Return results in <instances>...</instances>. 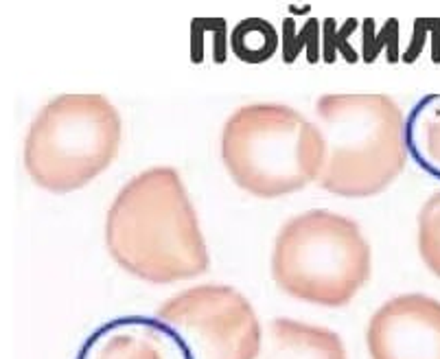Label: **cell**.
<instances>
[{
  "label": "cell",
  "instance_id": "cell-9",
  "mask_svg": "<svg viewBox=\"0 0 440 359\" xmlns=\"http://www.w3.org/2000/svg\"><path fill=\"white\" fill-rule=\"evenodd\" d=\"M265 359H348V355L335 331L276 318L269 322Z\"/></svg>",
  "mask_w": 440,
  "mask_h": 359
},
{
  "label": "cell",
  "instance_id": "cell-5",
  "mask_svg": "<svg viewBox=\"0 0 440 359\" xmlns=\"http://www.w3.org/2000/svg\"><path fill=\"white\" fill-rule=\"evenodd\" d=\"M123 140L119 110L103 95H60L33 119L25 169L49 193H71L114 162Z\"/></svg>",
  "mask_w": 440,
  "mask_h": 359
},
{
  "label": "cell",
  "instance_id": "cell-8",
  "mask_svg": "<svg viewBox=\"0 0 440 359\" xmlns=\"http://www.w3.org/2000/svg\"><path fill=\"white\" fill-rule=\"evenodd\" d=\"M77 359H188L175 333L156 316L108 320L88 335Z\"/></svg>",
  "mask_w": 440,
  "mask_h": 359
},
{
  "label": "cell",
  "instance_id": "cell-12",
  "mask_svg": "<svg viewBox=\"0 0 440 359\" xmlns=\"http://www.w3.org/2000/svg\"><path fill=\"white\" fill-rule=\"evenodd\" d=\"M419 252L425 265L440 278V190L419 212Z\"/></svg>",
  "mask_w": 440,
  "mask_h": 359
},
{
  "label": "cell",
  "instance_id": "cell-6",
  "mask_svg": "<svg viewBox=\"0 0 440 359\" xmlns=\"http://www.w3.org/2000/svg\"><path fill=\"white\" fill-rule=\"evenodd\" d=\"M154 316L175 333L188 359H256L261 353V322L234 287H191L164 300Z\"/></svg>",
  "mask_w": 440,
  "mask_h": 359
},
{
  "label": "cell",
  "instance_id": "cell-1",
  "mask_svg": "<svg viewBox=\"0 0 440 359\" xmlns=\"http://www.w3.org/2000/svg\"><path fill=\"white\" fill-rule=\"evenodd\" d=\"M106 245L125 272L154 285L201 276L208 245L182 175L151 166L119 190L106 217Z\"/></svg>",
  "mask_w": 440,
  "mask_h": 359
},
{
  "label": "cell",
  "instance_id": "cell-4",
  "mask_svg": "<svg viewBox=\"0 0 440 359\" xmlns=\"http://www.w3.org/2000/svg\"><path fill=\"white\" fill-rule=\"evenodd\" d=\"M372 272L370 243L359 223L326 208L291 217L274 241L272 278L287 296L344 307Z\"/></svg>",
  "mask_w": 440,
  "mask_h": 359
},
{
  "label": "cell",
  "instance_id": "cell-2",
  "mask_svg": "<svg viewBox=\"0 0 440 359\" xmlns=\"http://www.w3.org/2000/svg\"><path fill=\"white\" fill-rule=\"evenodd\" d=\"M324 162L318 184L340 197L383 193L408 162V134L388 95H322L315 101Z\"/></svg>",
  "mask_w": 440,
  "mask_h": 359
},
{
  "label": "cell",
  "instance_id": "cell-3",
  "mask_svg": "<svg viewBox=\"0 0 440 359\" xmlns=\"http://www.w3.org/2000/svg\"><path fill=\"white\" fill-rule=\"evenodd\" d=\"M221 160L234 184L256 197H283L318 182L324 140L315 123L283 103L234 110L221 132Z\"/></svg>",
  "mask_w": 440,
  "mask_h": 359
},
{
  "label": "cell",
  "instance_id": "cell-11",
  "mask_svg": "<svg viewBox=\"0 0 440 359\" xmlns=\"http://www.w3.org/2000/svg\"><path fill=\"white\" fill-rule=\"evenodd\" d=\"M278 33L265 18H245L230 31V51L243 64L258 66L278 51Z\"/></svg>",
  "mask_w": 440,
  "mask_h": 359
},
{
  "label": "cell",
  "instance_id": "cell-10",
  "mask_svg": "<svg viewBox=\"0 0 440 359\" xmlns=\"http://www.w3.org/2000/svg\"><path fill=\"white\" fill-rule=\"evenodd\" d=\"M408 153L421 169L440 180V95H427L405 116Z\"/></svg>",
  "mask_w": 440,
  "mask_h": 359
},
{
  "label": "cell",
  "instance_id": "cell-7",
  "mask_svg": "<svg viewBox=\"0 0 440 359\" xmlns=\"http://www.w3.org/2000/svg\"><path fill=\"white\" fill-rule=\"evenodd\" d=\"M370 359H440V300L401 294L372 313L366 329Z\"/></svg>",
  "mask_w": 440,
  "mask_h": 359
}]
</instances>
